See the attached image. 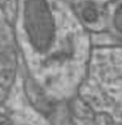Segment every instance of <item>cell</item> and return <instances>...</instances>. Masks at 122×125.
<instances>
[{
  "label": "cell",
  "instance_id": "6da1fadb",
  "mask_svg": "<svg viewBox=\"0 0 122 125\" xmlns=\"http://www.w3.org/2000/svg\"><path fill=\"white\" fill-rule=\"evenodd\" d=\"M21 29L28 58L46 71H79L91 58L88 27L68 0H22Z\"/></svg>",
  "mask_w": 122,
  "mask_h": 125
},
{
  "label": "cell",
  "instance_id": "7a4b0ae2",
  "mask_svg": "<svg viewBox=\"0 0 122 125\" xmlns=\"http://www.w3.org/2000/svg\"><path fill=\"white\" fill-rule=\"evenodd\" d=\"M68 1H74V2H78V1H85L86 4H87V1H88V2H92V1H96V5H97V2H98V4H100V2H99L100 0H68ZM104 1H105L104 4H106V2H109L110 0H104Z\"/></svg>",
  "mask_w": 122,
  "mask_h": 125
}]
</instances>
